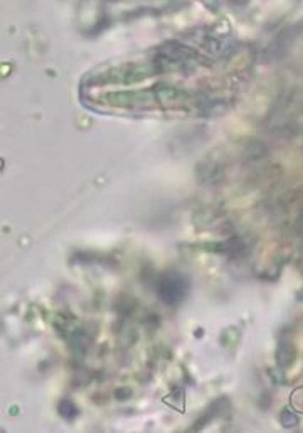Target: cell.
I'll return each mask as SVG.
<instances>
[{
  "mask_svg": "<svg viewBox=\"0 0 303 433\" xmlns=\"http://www.w3.org/2000/svg\"><path fill=\"white\" fill-rule=\"evenodd\" d=\"M160 294L162 297H164L167 302H176V300H180L182 297V282L180 280H174L170 278V276H167V278L162 282V287H160Z\"/></svg>",
  "mask_w": 303,
  "mask_h": 433,
  "instance_id": "1",
  "label": "cell"
},
{
  "mask_svg": "<svg viewBox=\"0 0 303 433\" xmlns=\"http://www.w3.org/2000/svg\"><path fill=\"white\" fill-rule=\"evenodd\" d=\"M59 411H61V415L66 416V418H71V416L76 415V408L73 406L71 403H63L59 406Z\"/></svg>",
  "mask_w": 303,
  "mask_h": 433,
  "instance_id": "2",
  "label": "cell"
}]
</instances>
